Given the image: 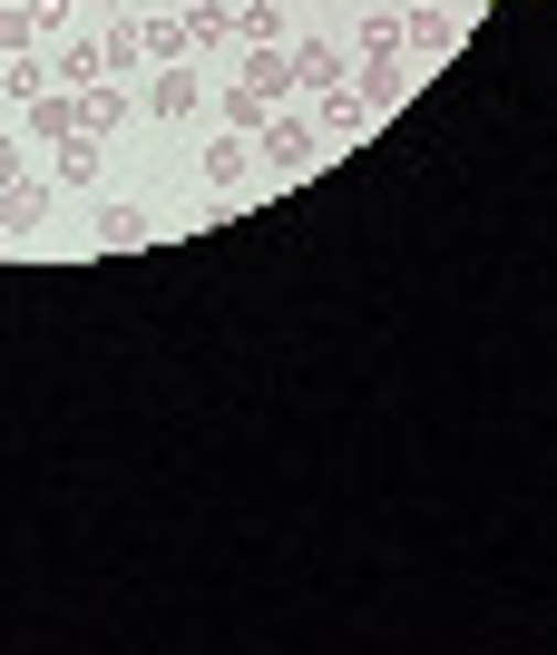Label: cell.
I'll list each match as a JSON object with an SVG mask.
<instances>
[{
  "mask_svg": "<svg viewBox=\"0 0 557 655\" xmlns=\"http://www.w3.org/2000/svg\"><path fill=\"white\" fill-rule=\"evenodd\" d=\"M225 118H235V138H245V128H265V98H255V88L235 78V88H225Z\"/></svg>",
  "mask_w": 557,
  "mask_h": 655,
  "instance_id": "4",
  "label": "cell"
},
{
  "mask_svg": "<svg viewBox=\"0 0 557 655\" xmlns=\"http://www.w3.org/2000/svg\"><path fill=\"white\" fill-rule=\"evenodd\" d=\"M10 176H20V147H10V138H0V186H10Z\"/></svg>",
  "mask_w": 557,
  "mask_h": 655,
  "instance_id": "9",
  "label": "cell"
},
{
  "mask_svg": "<svg viewBox=\"0 0 557 655\" xmlns=\"http://www.w3.org/2000/svg\"><path fill=\"white\" fill-rule=\"evenodd\" d=\"M313 157V128H275V167H303Z\"/></svg>",
  "mask_w": 557,
  "mask_h": 655,
  "instance_id": "8",
  "label": "cell"
},
{
  "mask_svg": "<svg viewBox=\"0 0 557 655\" xmlns=\"http://www.w3.org/2000/svg\"><path fill=\"white\" fill-rule=\"evenodd\" d=\"M78 128L98 138V128H118V88H88V108H78Z\"/></svg>",
  "mask_w": 557,
  "mask_h": 655,
  "instance_id": "7",
  "label": "cell"
},
{
  "mask_svg": "<svg viewBox=\"0 0 557 655\" xmlns=\"http://www.w3.org/2000/svg\"><path fill=\"white\" fill-rule=\"evenodd\" d=\"M206 176H215V186H235V176H245V138H225V147H206Z\"/></svg>",
  "mask_w": 557,
  "mask_h": 655,
  "instance_id": "6",
  "label": "cell"
},
{
  "mask_svg": "<svg viewBox=\"0 0 557 655\" xmlns=\"http://www.w3.org/2000/svg\"><path fill=\"white\" fill-rule=\"evenodd\" d=\"M138 235H147L138 206H108V216H98V245H138Z\"/></svg>",
  "mask_w": 557,
  "mask_h": 655,
  "instance_id": "3",
  "label": "cell"
},
{
  "mask_svg": "<svg viewBox=\"0 0 557 655\" xmlns=\"http://www.w3.org/2000/svg\"><path fill=\"white\" fill-rule=\"evenodd\" d=\"M293 78H303V88H343V60H333V50H303Z\"/></svg>",
  "mask_w": 557,
  "mask_h": 655,
  "instance_id": "2",
  "label": "cell"
},
{
  "mask_svg": "<svg viewBox=\"0 0 557 655\" xmlns=\"http://www.w3.org/2000/svg\"><path fill=\"white\" fill-rule=\"evenodd\" d=\"M283 78H293V60H275V50H255V60H245V88H255V98H275Z\"/></svg>",
  "mask_w": 557,
  "mask_h": 655,
  "instance_id": "1",
  "label": "cell"
},
{
  "mask_svg": "<svg viewBox=\"0 0 557 655\" xmlns=\"http://www.w3.org/2000/svg\"><path fill=\"white\" fill-rule=\"evenodd\" d=\"M157 108H167V118H186V108H196V78L167 69V78H157Z\"/></svg>",
  "mask_w": 557,
  "mask_h": 655,
  "instance_id": "5",
  "label": "cell"
}]
</instances>
